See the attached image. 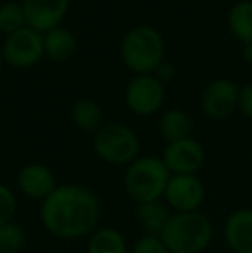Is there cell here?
Returning a JSON list of instances; mask_svg holds the SVG:
<instances>
[{"mask_svg":"<svg viewBox=\"0 0 252 253\" xmlns=\"http://www.w3.org/2000/svg\"><path fill=\"white\" fill-rule=\"evenodd\" d=\"M101 215L99 200L90 190L78 184L57 186L42 203L40 219L49 233L74 240L88 234Z\"/></svg>","mask_w":252,"mask_h":253,"instance_id":"cell-1","label":"cell"},{"mask_svg":"<svg viewBox=\"0 0 252 253\" xmlns=\"http://www.w3.org/2000/svg\"><path fill=\"white\" fill-rule=\"evenodd\" d=\"M119 53L123 64L133 74H154L166 60L164 38L149 24H137L123 37Z\"/></svg>","mask_w":252,"mask_h":253,"instance_id":"cell-2","label":"cell"},{"mask_svg":"<svg viewBox=\"0 0 252 253\" xmlns=\"http://www.w3.org/2000/svg\"><path fill=\"white\" fill-rule=\"evenodd\" d=\"M159 238L169 253H201L212 240V224L201 212H176Z\"/></svg>","mask_w":252,"mask_h":253,"instance_id":"cell-3","label":"cell"},{"mask_svg":"<svg viewBox=\"0 0 252 253\" xmlns=\"http://www.w3.org/2000/svg\"><path fill=\"white\" fill-rule=\"evenodd\" d=\"M171 172L162 159L138 157L130 164L125 176L126 193L138 203L155 202L166 193Z\"/></svg>","mask_w":252,"mask_h":253,"instance_id":"cell-4","label":"cell"},{"mask_svg":"<svg viewBox=\"0 0 252 253\" xmlns=\"http://www.w3.org/2000/svg\"><path fill=\"white\" fill-rule=\"evenodd\" d=\"M94 148L102 160L119 166V164H128L138 159L137 155L140 150V141L135 131L128 126L109 123L95 133Z\"/></svg>","mask_w":252,"mask_h":253,"instance_id":"cell-5","label":"cell"},{"mask_svg":"<svg viewBox=\"0 0 252 253\" xmlns=\"http://www.w3.org/2000/svg\"><path fill=\"white\" fill-rule=\"evenodd\" d=\"M3 60L14 69H30L45 57L44 35L26 26L2 40Z\"/></svg>","mask_w":252,"mask_h":253,"instance_id":"cell-6","label":"cell"},{"mask_svg":"<svg viewBox=\"0 0 252 253\" xmlns=\"http://www.w3.org/2000/svg\"><path fill=\"white\" fill-rule=\"evenodd\" d=\"M166 88L154 74H135L126 84L125 102L133 114L147 117L161 110Z\"/></svg>","mask_w":252,"mask_h":253,"instance_id":"cell-7","label":"cell"},{"mask_svg":"<svg viewBox=\"0 0 252 253\" xmlns=\"http://www.w3.org/2000/svg\"><path fill=\"white\" fill-rule=\"evenodd\" d=\"M239 95L240 88L235 81L218 78V80L211 81L202 91V110L209 119H226L239 109Z\"/></svg>","mask_w":252,"mask_h":253,"instance_id":"cell-8","label":"cell"},{"mask_svg":"<svg viewBox=\"0 0 252 253\" xmlns=\"http://www.w3.org/2000/svg\"><path fill=\"white\" fill-rule=\"evenodd\" d=\"M205 160L204 148L194 138L173 141L168 143L164 150L162 162L168 167L171 176H183V174H195L202 167Z\"/></svg>","mask_w":252,"mask_h":253,"instance_id":"cell-9","label":"cell"},{"mask_svg":"<svg viewBox=\"0 0 252 253\" xmlns=\"http://www.w3.org/2000/svg\"><path fill=\"white\" fill-rule=\"evenodd\" d=\"M164 195L176 212H197L205 198V190L195 174H183L169 177Z\"/></svg>","mask_w":252,"mask_h":253,"instance_id":"cell-10","label":"cell"},{"mask_svg":"<svg viewBox=\"0 0 252 253\" xmlns=\"http://www.w3.org/2000/svg\"><path fill=\"white\" fill-rule=\"evenodd\" d=\"M26 24L42 35L61 26L67 16L71 0H23Z\"/></svg>","mask_w":252,"mask_h":253,"instance_id":"cell-11","label":"cell"},{"mask_svg":"<svg viewBox=\"0 0 252 253\" xmlns=\"http://www.w3.org/2000/svg\"><path fill=\"white\" fill-rule=\"evenodd\" d=\"M17 184L19 190L26 197L33 200L44 202L47 197H50L57 188L55 176L47 166L42 164H28L17 174Z\"/></svg>","mask_w":252,"mask_h":253,"instance_id":"cell-12","label":"cell"},{"mask_svg":"<svg viewBox=\"0 0 252 253\" xmlns=\"http://www.w3.org/2000/svg\"><path fill=\"white\" fill-rule=\"evenodd\" d=\"M225 240L235 253H252V209L230 213L225 222Z\"/></svg>","mask_w":252,"mask_h":253,"instance_id":"cell-13","label":"cell"},{"mask_svg":"<svg viewBox=\"0 0 252 253\" xmlns=\"http://www.w3.org/2000/svg\"><path fill=\"white\" fill-rule=\"evenodd\" d=\"M78 43L74 35L62 26L44 33V52L52 62H67L76 53Z\"/></svg>","mask_w":252,"mask_h":253,"instance_id":"cell-14","label":"cell"},{"mask_svg":"<svg viewBox=\"0 0 252 253\" xmlns=\"http://www.w3.org/2000/svg\"><path fill=\"white\" fill-rule=\"evenodd\" d=\"M228 30L242 45H252V0L233 3L226 16Z\"/></svg>","mask_w":252,"mask_h":253,"instance_id":"cell-15","label":"cell"},{"mask_svg":"<svg viewBox=\"0 0 252 253\" xmlns=\"http://www.w3.org/2000/svg\"><path fill=\"white\" fill-rule=\"evenodd\" d=\"M71 119L78 129L85 133H97L104 126V112L101 105L90 98H80L71 109Z\"/></svg>","mask_w":252,"mask_h":253,"instance_id":"cell-16","label":"cell"},{"mask_svg":"<svg viewBox=\"0 0 252 253\" xmlns=\"http://www.w3.org/2000/svg\"><path fill=\"white\" fill-rule=\"evenodd\" d=\"M159 131H161V136L168 143L185 140V138H190L192 119L185 110L169 109L162 114L161 121H159Z\"/></svg>","mask_w":252,"mask_h":253,"instance_id":"cell-17","label":"cell"},{"mask_svg":"<svg viewBox=\"0 0 252 253\" xmlns=\"http://www.w3.org/2000/svg\"><path fill=\"white\" fill-rule=\"evenodd\" d=\"M169 217L171 215L168 213V209L159 200L138 203L137 219L147 236H161L162 229H164Z\"/></svg>","mask_w":252,"mask_h":253,"instance_id":"cell-18","label":"cell"},{"mask_svg":"<svg viewBox=\"0 0 252 253\" xmlns=\"http://www.w3.org/2000/svg\"><path fill=\"white\" fill-rule=\"evenodd\" d=\"M88 253H126L125 238L119 231L105 227L92 236Z\"/></svg>","mask_w":252,"mask_h":253,"instance_id":"cell-19","label":"cell"},{"mask_svg":"<svg viewBox=\"0 0 252 253\" xmlns=\"http://www.w3.org/2000/svg\"><path fill=\"white\" fill-rule=\"evenodd\" d=\"M26 16H24L21 2H3L0 3V33L3 37L12 35L16 31L26 28Z\"/></svg>","mask_w":252,"mask_h":253,"instance_id":"cell-20","label":"cell"},{"mask_svg":"<svg viewBox=\"0 0 252 253\" xmlns=\"http://www.w3.org/2000/svg\"><path fill=\"white\" fill-rule=\"evenodd\" d=\"M24 236L23 229L16 224L9 222L0 226V253H17L24 247Z\"/></svg>","mask_w":252,"mask_h":253,"instance_id":"cell-21","label":"cell"},{"mask_svg":"<svg viewBox=\"0 0 252 253\" xmlns=\"http://www.w3.org/2000/svg\"><path fill=\"white\" fill-rule=\"evenodd\" d=\"M16 213V197L7 186L0 184V226L9 224Z\"/></svg>","mask_w":252,"mask_h":253,"instance_id":"cell-22","label":"cell"},{"mask_svg":"<svg viewBox=\"0 0 252 253\" xmlns=\"http://www.w3.org/2000/svg\"><path fill=\"white\" fill-rule=\"evenodd\" d=\"M133 253H169V252L159 236H147L145 234L144 238H140L137 241Z\"/></svg>","mask_w":252,"mask_h":253,"instance_id":"cell-23","label":"cell"},{"mask_svg":"<svg viewBox=\"0 0 252 253\" xmlns=\"http://www.w3.org/2000/svg\"><path fill=\"white\" fill-rule=\"evenodd\" d=\"M239 110L252 121V84H246V86L240 88L239 95Z\"/></svg>","mask_w":252,"mask_h":253,"instance_id":"cell-24","label":"cell"},{"mask_svg":"<svg viewBox=\"0 0 252 253\" xmlns=\"http://www.w3.org/2000/svg\"><path fill=\"white\" fill-rule=\"evenodd\" d=\"M154 76L157 78V80L161 81L162 84H166V83H169V81L175 80V76H176V69H175V66H173L171 62H168V60H164V62H162L161 66H159L157 69H155Z\"/></svg>","mask_w":252,"mask_h":253,"instance_id":"cell-25","label":"cell"},{"mask_svg":"<svg viewBox=\"0 0 252 253\" xmlns=\"http://www.w3.org/2000/svg\"><path fill=\"white\" fill-rule=\"evenodd\" d=\"M242 55H244V60H246V62L252 64V45H244Z\"/></svg>","mask_w":252,"mask_h":253,"instance_id":"cell-26","label":"cell"},{"mask_svg":"<svg viewBox=\"0 0 252 253\" xmlns=\"http://www.w3.org/2000/svg\"><path fill=\"white\" fill-rule=\"evenodd\" d=\"M3 64H5V60H3V50H2V42H0V71H2Z\"/></svg>","mask_w":252,"mask_h":253,"instance_id":"cell-27","label":"cell"}]
</instances>
